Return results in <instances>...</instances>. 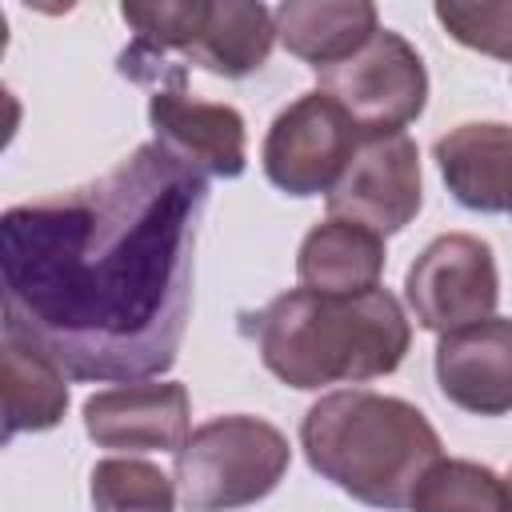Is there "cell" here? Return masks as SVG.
<instances>
[{"instance_id": "6da1fadb", "label": "cell", "mask_w": 512, "mask_h": 512, "mask_svg": "<svg viewBox=\"0 0 512 512\" xmlns=\"http://www.w3.org/2000/svg\"><path fill=\"white\" fill-rule=\"evenodd\" d=\"M208 176L156 140L104 176L0 216L4 336L68 380L132 384L176 364Z\"/></svg>"}, {"instance_id": "7a4b0ae2", "label": "cell", "mask_w": 512, "mask_h": 512, "mask_svg": "<svg viewBox=\"0 0 512 512\" xmlns=\"http://www.w3.org/2000/svg\"><path fill=\"white\" fill-rule=\"evenodd\" d=\"M252 320L264 368L300 392L388 376L412 348V320L388 288L356 296L292 288L268 300Z\"/></svg>"}, {"instance_id": "3957f363", "label": "cell", "mask_w": 512, "mask_h": 512, "mask_svg": "<svg viewBox=\"0 0 512 512\" xmlns=\"http://www.w3.org/2000/svg\"><path fill=\"white\" fill-rule=\"evenodd\" d=\"M300 448L320 480L380 512L408 508L420 476L444 456L440 432L416 404L372 388L320 396L300 420Z\"/></svg>"}, {"instance_id": "277c9868", "label": "cell", "mask_w": 512, "mask_h": 512, "mask_svg": "<svg viewBox=\"0 0 512 512\" xmlns=\"http://www.w3.org/2000/svg\"><path fill=\"white\" fill-rule=\"evenodd\" d=\"M292 464L288 436L264 416L232 412L204 420L176 452V496L184 512H236L276 492Z\"/></svg>"}, {"instance_id": "5b68a950", "label": "cell", "mask_w": 512, "mask_h": 512, "mask_svg": "<svg viewBox=\"0 0 512 512\" xmlns=\"http://www.w3.org/2000/svg\"><path fill=\"white\" fill-rule=\"evenodd\" d=\"M120 72L140 84H152L148 124L164 152H172L180 164H188L200 176L236 180L244 172V164H248L244 116L232 104H212V100L188 96L184 64H172V56L148 52L132 40V48L120 56Z\"/></svg>"}, {"instance_id": "8992f818", "label": "cell", "mask_w": 512, "mask_h": 512, "mask_svg": "<svg viewBox=\"0 0 512 512\" xmlns=\"http://www.w3.org/2000/svg\"><path fill=\"white\" fill-rule=\"evenodd\" d=\"M320 76V92L344 108L360 136H392L420 120L428 104L424 56L392 28H380L356 56L332 64Z\"/></svg>"}, {"instance_id": "52a82bcc", "label": "cell", "mask_w": 512, "mask_h": 512, "mask_svg": "<svg viewBox=\"0 0 512 512\" xmlns=\"http://www.w3.org/2000/svg\"><path fill=\"white\" fill-rule=\"evenodd\" d=\"M404 300L420 328L444 336L496 316L500 272L488 240L472 232L436 236L404 276Z\"/></svg>"}, {"instance_id": "ba28073f", "label": "cell", "mask_w": 512, "mask_h": 512, "mask_svg": "<svg viewBox=\"0 0 512 512\" xmlns=\"http://www.w3.org/2000/svg\"><path fill=\"white\" fill-rule=\"evenodd\" d=\"M360 140L364 136L344 116V108L312 88L296 96L284 112H276L260 148L264 176L284 196H328L352 164Z\"/></svg>"}, {"instance_id": "9c48e42d", "label": "cell", "mask_w": 512, "mask_h": 512, "mask_svg": "<svg viewBox=\"0 0 512 512\" xmlns=\"http://www.w3.org/2000/svg\"><path fill=\"white\" fill-rule=\"evenodd\" d=\"M424 204L420 148L408 132L364 136L352 164L328 192V216L356 220L380 236H392L416 220Z\"/></svg>"}, {"instance_id": "30bf717a", "label": "cell", "mask_w": 512, "mask_h": 512, "mask_svg": "<svg viewBox=\"0 0 512 512\" xmlns=\"http://www.w3.org/2000/svg\"><path fill=\"white\" fill-rule=\"evenodd\" d=\"M84 432L112 452H180L192 436V400L180 380H132L84 400Z\"/></svg>"}, {"instance_id": "8fae6325", "label": "cell", "mask_w": 512, "mask_h": 512, "mask_svg": "<svg viewBox=\"0 0 512 512\" xmlns=\"http://www.w3.org/2000/svg\"><path fill=\"white\" fill-rule=\"evenodd\" d=\"M436 384L448 404L472 416L512 412V320L488 316L436 344Z\"/></svg>"}, {"instance_id": "7c38bea8", "label": "cell", "mask_w": 512, "mask_h": 512, "mask_svg": "<svg viewBox=\"0 0 512 512\" xmlns=\"http://www.w3.org/2000/svg\"><path fill=\"white\" fill-rule=\"evenodd\" d=\"M432 160L460 208L488 216L512 212V124H456L436 140Z\"/></svg>"}, {"instance_id": "4fadbf2b", "label": "cell", "mask_w": 512, "mask_h": 512, "mask_svg": "<svg viewBox=\"0 0 512 512\" xmlns=\"http://www.w3.org/2000/svg\"><path fill=\"white\" fill-rule=\"evenodd\" d=\"M384 236L356 224L328 216L300 240L296 252V276L300 288L324 292V296H356L380 288L384 276Z\"/></svg>"}, {"instance_id": "5bb4252c", "label": "cell", "mask_w": 512, "mask_h": 512, "mask_svg": "<svg viewBox=\"0 0 512 512\" xmlns=\"http://www.w3.org/2000/svg\"><path fill=\"white\" fill-rule=\"evenodd\" d=\"M376 32L372 0H284L276 8V40L316 72L344 64Z\"/></svg>"}, {"instance_id": "9a60e30c", "label": "cell", "mask_w": 512, "mask_h": 512, "mask_svg": "<svg viewBox=\"0 0 512 512\" xmlns=\"http://www.w3.org/2000/svg\"><path fill=\"white\" fill-rule=\"evenodd\" d=\"M276 44V12L260 0H208L204 20L184 48V60L196 68L240 80L268 64Z\"/></svg>"}, {"instance_id": "2e32d148", "label": "cell", "mask_w": 512, "mask_h": 512, "mask_svg": "<svg viewBox=\"0 0 512 512\" xmlns=\"http://www.w3.org/2000/svg\"><path fill=\"white\" fill-rule=\"evenodd\" d=\"M4 432L0 440H16L20 432H48L68 412V376L40 348L4 336Z\"/></svg>"}, {"instance_id": "e0dca14e", "label": "cell", "mask_w": 512, "mask_h": 512, "mask_svg": "<svg viewBox=\"0 0 512 512\" xmlns=\"http://www.w3.org/2000/svg\"><path fill=\"white\" fill-rule=\"evenodd\" d=\"M408 512H508V480L480 460L440 456L420 476Z\"/></svg>"}, {"instance_id": "ac0fdd59", "label": "cell", "mask_w": 512, "mask_h": 512, "mask_svg": "<svg viewBox=\"0 0 512 512\" xmlns=\"http://www.w3.org/2000/svg\"><path fill=\"white\" fill-rule=\"evenodd\" d=\"M88 496L96 512H176V480L140 456L96 460Z\"/></svg>"}, {"instance_id": "d6986e66", "label": "cell", "mask_w": 512, "mask_h": 512, "mask_svg": "<svg viewBox=\"0 0 512 512\" xmlns=\"http://www.w3.org/2000/svg\"><path fill=\"white\" fill-rule=\"evenodd\" d=\"M440 28L492 60H512V0H436Z\"/></svg>"}, {"instance_id": "ffe728a7", "label": "cell", "mask_w": 512, "mask_h": 512, "mask_svg": "<svg viewBox=\"0 0 512 512\" xmlns=\"http://www.w3.org/2000/svg\"><path fill=\"white\" fill-rule=\"evenodd\" d=\"M504 480H508V512H512V472H508Z\"/></svg>"}]
</instances>
